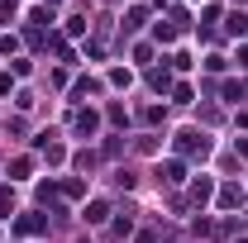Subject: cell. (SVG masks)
Listing matches in <instances>:
<instances>
[{"label": "cell", "mask_w": 248, "mask_h": 243, "mask_svg": "<svg viewBox=\"0 0 248 243\" xmlns=\"http://www.w3.org/2000/svg\"><path fill=\"white\" fill-rule=\"evenodd\" d=\"M10 210H15V191L0 186V219H10Z\"/></svg>", "instance_id": "7"}, {"label": "cell", "mask_w": 248, "mask_h": 243, "mask_svg": "<svg viewBox=\"0 0 248 243\" xmlns=\"http://www.w3.org/2000/svg\"><path fill=\"white\" fill-rule=\"evenodd\" d=\"M229 33H248V15H229Z\"/></svg>", "instance_id": "8"}, {"label": "cell", "mask_w": 248, "mask_h": 243, "mask_svg": "<svg viewBox=\"0 0 248 243\" xmlns=\"http://www.w3.org/2000/svg\"><path fill=\"white\" fill-rule=\"evenodd\" d=\"M105 214H110V205H105V200H91V210H86V219H91V224H105Z\"/></svg>", "instance_id": "6"}, {"label": "cell", "mask_w": 248, "mask_h": 243, "mask_svg": "<svg viewBox=\"0 0 248 243\" xmlns=\"http://www.w3.org/2000/svg\"><path fill=\"white\" fill-rule=\"evenodd\" d=\"M239 243H248V239H239Z\"/></svg>", "instance_id": "10"}, {"label": "cell", "mask_w": 248, "mask_h": 243, "mask_svg": "<svg viewBox=\"0 0 248 243\" xmlns=\"http://www.w3.org/2000/svg\"><path fill=\"white\" fill-rule=\"evenodd\" d=\"M95 124H100V120H95V110H77V120H72V129L91 138V134H95Z\"/></svg>", "instance_id": "2"}, {"label": "cell", "mask_w": 248, "mask_h": 243, "mask_svg": "<svg viewBox=\"0 0 248 243\" xmlns=\"http://www.w3.org/2000/svg\"><path fill=\"white\" fill-rule=\"evenodd\" d=\"M219 205H224V210H239V205H244V191H239V186H224V191H219Z\"/></svg>", "instance_id": "3"}, {"label": "cell", "mask_w": 248, "mask_h": 243, "mask_svg": "<svg viewBox=\"0 0 248 243\" xmlns=\"http://www.w3.org/2000/svg\"><path fill=\"white\" fill-rule=\"evenodd\" d=\"M210 191H215V186H210V177H201V182L191 186V200H196V205H205V200H210Z\"/></svg>", "instance_id": "4"}, {"label": "cell", "mask_w": 248, "mask_h": 243, "mask_svg": "<svg viewBox=\"0 0 248 243\" xmlns=\"http://www.w3.org/2000/svg\"><path fill=\"white\" fill-rule=\"evenodd\" d=\"M239 67H248V48H244V53H239Z\"/></svg>", "instance_id": "9"}, {"label": "cell", "mask_w": 248, "mask_h": 243, "mask_svg": "<svg viewBox=\"0 0 248 243\" xmlns=\"http://www.w3.org/2000/svg\"><path fill=\"white\" fill-rule=\"evenodd\" d=\"M43 229H48L43 214H19V219H15V234H43Z\"/></svg>", "instance_id": "1"}, {"label": "cell", "mask_w": 248, "mask_h": 243, "mask_svg": "<svg viewBox=\"0 0 248 243\" xmlns=\"http://www.w3.org/2000/svg\"><path fill=\"white\" fill-rule=\"evenodd\" d=\"M182 162H162V167H157V177H162V182H182Z\"/></svg>", "instance_id": "5"}]
</instances>
